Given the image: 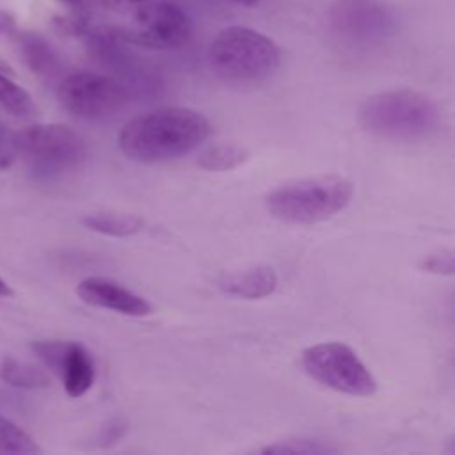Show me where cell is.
<instances>
[{
	"label": "cell",
	"mask_w": 455,
	"mask_h": 455,
	"mask_svg": "<svg viewBox=\"0 0 455 455\" xmlns=\"http://www.w3.org/2000/svg\"><path fill=\"white\" fill-rule=\"evenodd\" d=\"M76 295L82 302L110 309L128 316H148L153 311V306L140 295L124 288L117 281L101 275H91L78 283Z\"/></svg>",
	"instance_id": "10"
},
{
	"label": "cell",
	"mask_w": 455,
	"mask_h": 455,
	"mask_svg": "<svg viewBox=\"0 0 455 455\" xmlns=\"http://www.w3.org/2000/svg\"><path fill=\"white\" fill-rule=\"evenodd\" d=\"M60 2L68 4L69 7H73V9H76V11H84V9L89 7L94 0H60Z\"/></svg>",
	"instance_id": "27"
},
{
	"label": "cell",
	"mask_w": 455,
	"mask_h": 455,
	"mask_svg": "<svg viewBox=\"0 0 455 455\" xmlns=\"http://www.w3.org/2000/svg\"><path fill=\"white\" fill-rule=\"evenodd\" d=\"M12 295H14L12 288L0 277V297H12Z\"/></svg>",
	"instance_id": "28"
},
{
	"label": "cell",
	"mask_w": 455,
	"mask_h": 455,
	"mask_svg": "<svg viewBox=\"0 0 455 455\" xmlns=\"http://www.w3.org/2000/svg\"><path fill=\"white\" fill-rule=\"evenodd\" d=\"M53 28L62 36H84L87 34V16L82 11L75 14L57 16L53 20Z\"/></svg>",
	"instance_id": "22"
},
{
	"label": "cell",
	"mask_w": 455,
	"mask_h": 455,
	"mask_svg": "<svg viewBox=\"0 0 455 455\" xmlns=\"http://www.w3.org/2000/svg\"><path fill=\"white\" fill-rule=\"evenodd\" d=\"M249 158V153L238 144H215L206 148L197 156V165L204 171L224 172L236 169Z\"/></svg>",
	"instance_id": "16"
},
{
	"label": "cell",
	"mask_w": 455,
	"mask_h": 455,
	"mask_svg": "<svg viewBox=\"0 0 455 455\" xmlns=\"http://www.w3.org/2000/svg\"><path fill=\"white\" fill-rule=\"evenodd\" d=\"M0 379L5 384L21 389H41L50 386V375L43 368L28 361H21L14 355H5L2 359Z\"/></svg>",
	"instance_id": "14"
},
{
	"label": "cell",
	"mask_w": 455,
	"mask_h": 455,
	"mask_svg": "<svg viewBox=\"0 0 455 455\" xmlns=\"http://www.w3.org/2000/svg\"><path fill=\"white\" fill-rule=\"evenodd\" d=\"M219 288L233 297L254 300L268 297L277 288V275L267 265H256L243 272H235L219 281Z\"/></svg>",
	"instance_id": "12"
},
{
	"label": "cell",
	"mask_w": 455,
	"mask_h": 455,
	"mask_svg": "<svg viewBox=\"0 0 455 455\" xmlns=\"http://www.w3.org/2000/svg\"><path fill=\"white\" fill-rule=\"evenodd\" d=\"M119 39L148 50H176L188 43L192 23L174 2L151 0L135 9L132 25L116 30Z\"/></svg>",
	"instance_id": "8"
},
{
	"label": "cell",
	"mask_w": 455,
	"mask_h": 455,
	"mask_svg": "<svg viewBox=\"0 0 455 455\" xmlns=\"http://www.w3.org/2000/svg\"><path fill=\"white\" fill-rule=\"evenodd\" d=\"M20 50L25 64L39 76H53L60 68L59 55L50 46V43L34 32H25L20 36Z\"/></svg>",
	"instance_id": "13"
},
{
	"label": "cell",
	"mask_w": 455,
	"mask_h": 455,
	"mask_svg": "<svg viewBox=\"0 0 455 455\" xmlns=\"http://www.w3.org/2000/svg\"><path fill=\"white\" fill-rule=\"evenodd\" d=\"M302 368L316 382L350 396H371L377 380L357 354L343 343H318L302 352Z\"/></svg>",
	"instance_id": "6"
},
{
	"label": "cell",
	"mask_w": 455,
	"mask_h": 455,
	"mask_svg": "<svg viewBox=\"0 0 455 455\" xmlns=\"http://www.w3.org/2000/svg\"><path fill=\"white\" fill-rule=\"evenodd\" d=\"M105 4L108 5H133V7H139L142 4H148L151 0H103Z\"/></svg>",
	"instance_id": "26"
},
{
	"label": "cell",
	"mask_w": 455,
	"mask_h": 455,
	"mask_svg": "<svg viewBox=\"0 0 455 455\" xmlns=\"http://www.w3.org/2000/svg\"><path fill=\"white\" fill-rule=\"evenodd\" d=\"M338 448L322 441V439H311V437H290L283 441H275L274 444H268L261 450V453L267 455H327L336 453Z\"/></svg>",
	"instance_id": "19"
},
{
	"label": "cell",
	"mask_w": 455,
	"mask_h": 455,
	"mask_svg": "<svg viewBox=\"0 0 455 455\" xmlns=\"http://www.w3.org/2000/svg\"><path fill=\"white\" fill-rule=\"evenodd\" d=\"M16 155L43 176L78 167L87 156V144L80 133L66 124H34L12 133Z\"/></svg>",
	"instance_id": "5"
},
{
	"label": "cell",
	"mask_w": 455,
	"mask_h": 455,
	"mask_svg": "<svg viewBox=\"0 0 455 455\" xmlns=\"http://www.w3.org/2000/svg\"><path fill=\"white\" fill-rule=\"evenodd\" d=\"M68 396L80 398L94 384L96 370L91 352L78 341H68L66 354L59 370Z\"/></svg>",
	"instance_id": "11"
},
{
	"label": "cell",
	"mask_w": 455,
	"mask_h": 455,
	"mask_svg": "<svg viewBox=\"0 0 455 455\" xmlns=\"http://www.w3.org/2000/svg\"><path fill=\"white\" fill-rule=\"evenodd\" d=\"M418 267L423 272L439 274V275H451L455 270V256L450 249H437L421 258Z\"/></svg>",
	"instance_id": "20"
},
{
	"label": "cell",
	"mask_w": 455,
	"mask_h": 455,
	"mask_svg": "<svg viewBox=\"0 0 455 455\" xmlns=\"http://www.w3.org/2000/svg\"><path fill=\"white\" fill-rule=\"evenodd\" d=\"M329 14L334 30L352 41L380 37L391 23L387 9L377 0H339Z\"/></svg>",
	"instance_id": "9"
},
{
	"label": "cell",
	"mask_w": 455,
	"mask_h": 455,
	"mask_svg": "<svg viewBox=\"0 0 455 455\" xmlns=\"http://www.w3.org/2000/svg\"><path fill=\"white\" fill-rule=\"evenodd\" d=\"M60 105L73 116L100 121L121 112L128 101V87L114 76L78 71L68 75L57 87Z\"/></svg>",
	"instance_id": "7"
},
{
	"label": "cell",
	"mask_w": 455,
	"mask_h": 455,
	"mask_svg": "<svg viewBox=\"0 0 455 455\" xmlns=\"http://www.w3.org/2000/svg\"><path fill=\"white\" fill-rule=\"evenodd\" d=\"M212 71L228 82H258L270 76L279 66L277 44L259 30L228 27L208 46Z\"/></svg>",
	"instance_id": "4"
},
{
	"label": "cell",
	"mask_w": 455,
	"mask_h": 455,
	"mask_svg": "<svg viewBox=\"0 0 455 455\" xmlns=\"http://www.w3.org/2000/svg\"><path fill=\"white\" fill-rule=\"evenodd\" d=\"M126 430V423L121 421V419H112L105 428H103V435H101V441L107 443V444H112L116 443Z\"/></svg>",
	"instance_id": "24"
},
{
	"label": "cell",
	"mask_w": 455,
	"mask_h": 455,
	"mask_svg": "<svg viewBox=\"0 0 455 455\" xmlns=\"http://www.w3.org/2000/svg\"><path fill=\"white\" fill-rule=\"evenodd\" d=\"M210 135L208 119L185 107H162L128 121L117 137L121 153L139 164H160L196 151Z\"/></svg>",
	"instance_id": "1"
},
{
	"label": "cell",
	"mask_w": 455,
	"mask_h": 455,
	"mask_svg": "<svg viewBox=\"0 0 455 455\" xmlns=\"http://www.w3.org/2000/svg\"><path fill=\"white\" fill-rule=\"evenodd\" d=\"M354 187L341 176H316L284 183L265 197L268 213L288 224H315L345 210Z\"/></svg>",
	"instance_id": "3"
},
{
	"label": "cell",
	"mask_w": 455,
	"mask_h": 455,
	"mask_svg": "<svg viewBox=\"0 0 455 455\" xmlns=\"http://www.w3.org/2000/svg\"><path fill=\"white\" fill-rule=\"evenodd\" d=\"M16 32V20L7 11L0 9V36H12Z\"/></svg>",
	"instance_id": "25"
},
{
	"label": "cell",
	"mask_w": 455,
	"mask_h": 455,
	"mask_svg": "<svg viewBox=\"0 0 455 455\" xmlns=\"http://www.w3.org/2000/svg\"><path fill=\"white\" fill-rule=\"evenodd\" d=\"M0 105L16 117H32L37 108L32 96L0 71Z\"/></svg>",
	"instance_id": "17"
},
{
	"label": "cell",
	"mask_w": 455,
	"mask_h": 455,
	"mask_svg": "<svg viewBox=\"0 0 455 455\" xmlns=\"http://www.w3.org/2000/svg\"><path fill=\"white\" fill-rule=\"evenodd\" d=\"M364 132L384 139H423L441 124V110L432 98L412 89H395L366 98L357 112Z\"/></svg>",
	"instance_id": "2"
},
{
	"label": "cell",
	"mask_w": 455,
	"mask_h": 455,
	"mask_svg": "<svg viewBox=\"0 0 455 455\" xmlns=\"http://www.w3.org/2000/svg\"><path fill=\"white\" fill-rule=\"evenodd\" d=\"M229 2H233V4H240V5H256L259 0H229Z\"/></svg>",
	"instance_id": "29"
},
{
	"label": "cell",
	"mask_w": 455,
	"mask_h": 455,
	"mask_svg": "<svg viewBox=\"0 0 455 455\" xmlns=\"http://www.w3.org/2000/svg\"><path fill=\"white\" fill-rule=\"evenodd\" d=\"M36 439L16 425L12 419L0 414V455L7 453H41Z\"/></svg>",
	"instance_id": "18"
},
{
	"label": "cell",
	"mask_w": 455,
	"mask_h": 455,
	"mask_svg": "<svg viewBox=\"0 0 455 455\" xmlns=\"http://www.w3.org/2000/svg\"><path fill=\"white\" fill-rule=\"evenodd\" d=\"M82 224L94 233L116 238L137 235L144 228V220L140 217L128 213H91L82 219Z\"/></svg>",
	"instance_id": "15"
},
{
	"label": "cell",
	"mask_w": 455,
	"mask_h": 455,
	"mask_svg": "<svg viewBox=\"0 0 455 455\" xmlns=\"http://www.w3.org/2000/svg\"><path fill=\"white\" fill-rule=\"evenodd\" d=\"M66 347H68V341H36L32 345V350L48 370H52L53 373H59L64 354H66Z\"/></svg>",
	"instance_id": "21"
},
{
	"label": "cell",
	"mask_w": 455,
	"mask_h": 455,
	"mask_svg": "<svg viewBox=\"0 0 455 455\" xmlns=\"http://www.w3.org/2000/svg\"><path fill=\"white\" fill-rule=\"evenodd\" d=\"M16 158H18V155H16V149H14L12 135H7L0 128V171L9 169L14 164Z\"/></svg>",
	"instance_id": "23"
}]
</instances>
